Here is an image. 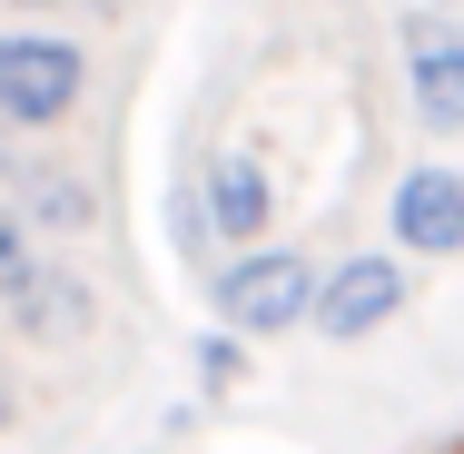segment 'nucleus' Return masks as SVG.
Here are the masks:
<instances>
[{"instance_id": "f257e3e1", "label": "nucleus", "mask_w": 464, "mask_h": 454, "mask_svg": "<svg viewBox=\"0 0 464 454\" xmlns=\"http://www.w3.org/2000/svg\"><path fill=\"white\" fill-rule=\"evenodd\" d=\"M218 316L237 336H286L296 316H316V267L296 247H257V257H237L218 276Z\"/></svg>"}, {"instance_id": "f03ea898", "label": "nucleus", "mask_w": 464, "mask_h": 454, "mask_svg": "<svg viewBox=\"0 0 464 454\" xmlns=\"http://www.w3.org/2000/svg\"><path fill=\"white\" fill-rule=\"evenodd\" d=\"M80 50L70 40H40V30H0V119L10 129H60L70 99H80Z\"/></svg>"}, {"instance_id": "7ed1b4c3", "label": "nucleus", "mask_w": 464, "mask_h": 454, "mask_svg": "<svg viewBox=\"0 0 464 454\" xmlns=\"http://www.w3.org/2000/svg\"><path fill=\"white\" fill-rule=\"evenodd\" d=\"M395 306H405V267H395V257H346V267L316 286V326H326L336 346L375 336V326H385Z\"/></svg>"}, {"instance_id": "20e7f679", "label": "nucleus", "mask_w": 464, "mask_h": 454, "mask_svg": "<svg viewBox=\"0 0 464 454\" xmlns=\"http://www.w3.org/2000/svg\"><path fill=\"white\" fill-rule=\"evenodd\" d=\"M395 237L415 257H455L464 247V179L455 169H405L395 179Z\"/></svg>"}, {"instance_id": "39448f33", "label": "nucleus", "mask_w": 464, "mask_h": 454, "mask_svg": "<svg viewBox=\"0 0 464 454\" xmlns=\"http://www.w3.org/2000/svg\"><path fill=\"white\" fill-rule=\"evenodd\" d=\"M198 208H208V227H218V237H237V247H247V237L267 227L277 188H267V169H257V159H218V169H208V198H198Z\"/></svg>"}, {"instance_id": "423d86ee", "label": "nucleus", "mask_w": 464, "mask_h": 454, "mask_svg": "<svg viewBox=\"0 0 464 454\" xmlns=\"http://www.w3.org/2000/svg\"><path fill=\"white\" fill-rule=\"evenodd\" d=\"M415 119L464 129V40H445V30H415Z\"/></svg>"}, {"instance_id": "0eeeda50", "label": "nucleus", "mask_w": 464, "mask_h": 454, "mask_svg": "<svg viewBox=\"0 0 464 454\" xmlns=\"http://www.w3.org/2000/svg\"><path fill=\"white\" fill-rule=\"evenodd\" d=\"M10 179H20V208H30L40 227H90V188L70 179V169H40V159H20Z\"/></svg>"}, {"instance_id": "6e6552de", "label": "nucleus", "mask_w": 464, "mask_h": 454, "mask_svg": "<svg viewBox=\"0 0 464 454\" xmlns=\"http://www.w3.org/2000/svg\"><path fill=\"white\" fill-rule=\"evenodd\" d=\"M40 267H50V257H30V237H20V217H0V306H10V296H20V286H30Z\"/></svg>"}, {"instance_id": "1a4fd4ad", "label": "nucleus", "mask_w": 464, "mask_h": 454, "mask_svg": "<svg viewBox=\"0 0 464 454\" xmlns=\"http://www.w3.org/2000/svg\"><path fill=\"white\" fill-rule=\"evenodd\" d=\"M20 10H60V0H20ZM80 10H99V0H80Z\"/></svg>"}, {"instance_id": "9d476101", "label": "nucleus", "mask_w": 464, "mask_h": 454, "mask_svg": "<svg viewBox=\"0 0 464 454\" xmlns=\"http://www.w3.org/2000/svg\"><path fill=\"white\" fill-rule=\"evenodd\" d=\"M0 425H10V385H0Z\"/></svg>"}, {"instance_id": "9b49d317", "label": "nucleus", "mask_w": 464, "mask_h": 454, "mask_svg": "<svg viewBox=\"0 0 464 454\" xmlns=\"http://www.w3.org/2000/svg\"><path fill=\"white\" fill-rule=\"evenodd\" d=\"M455 454H464V445H455Z\"/></svg>"}]
</instances>
